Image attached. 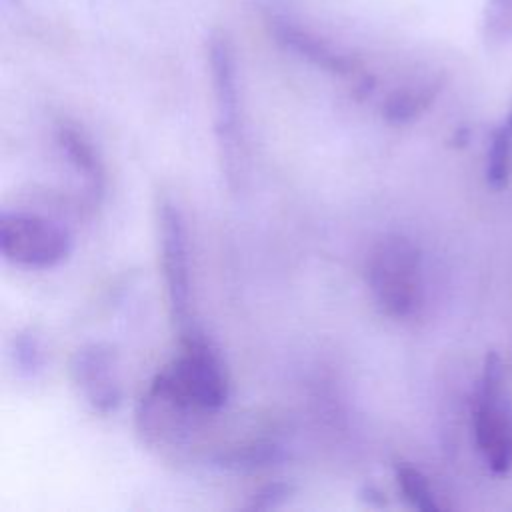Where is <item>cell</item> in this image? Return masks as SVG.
<instances>
[{"instance_id":"6da1fadb","label":"cell","mask_w":512,"mask_h":512,"mask_svg":"<svg viewBox=\"0 0 512 512\" xmlns=\"http://www.w3.org/2000/svg\"><path fill=\"white\" fill-rule=\"evenodd\" d=\"M228 396L230 380L218 350L190 326L182 332L180 352L150 382L140 414H210L220 410Z\"/></svg>"},{"instance_id":"7a4b0ae2","label":"cell","mask_w":512,"mask_h":512,"mask_svg":"<svg viewBox=\"0 0 512 512\" xmlns=\"http://www.w3.org/2000/svg\"><path fill=\"white\" fill-rule=\"evenodd\" d=\"M366 284L382 314L394 320L414 316L422 304V254L402 234L382 236L366 260Z\"/></svg>"},{"instance_id":"3957f363","label":"cell","mask_w":512,"mask_h":512,"mask_svg":"<svg viewBox=\"0 0 512 512\" xmlns=\"http://www.w3.org/2000/svg\"><path fill=\"white\" fill-rule=\"evenodd\" d=\"M206 62L214 100V132L218 140L222 172L228 186L238 190L242 180V122L238 62L232 38L224 30H214L206 40Z\"/></svg>"},{"instance_id":"277c9868","label":"cell","mask_w":512,"mask_h":512,"mask_svg":"<svg viewBox=\"0 0 512 512\" xmlns=\"http://www.w3.org/2000/svg\"><path fill=\"white\" fill-rule=\"evenodd\" d=\"M476 446L496 474L512 468V412L506 400L504 370L496 352L484 360L480 388L474 406Z\"/></svg>"},{"instance_id":"5b68a950","label":"cell","mask_w":512,"mask_h":512,"mask_svg":"<svg viewBox=\"0 0 512 512\" xmlns=\"http://www.w3.org/2000/svg\"><path fill=\"white\" fill-rule=\"evenodd\" d=\"M74 240L60 224L28 212H2L0 252L18 268L48 270L64 262Z\"/></svg>"},{"instance_id":"8992f818","label":"cell","mask_w":512,"mask_h":512,"mask_svg":"<svg viewBox=\"0 0 512 512\" xmlns=\"http://www.w3.org/2000/svg\"><path fill=\"white\" fill-rule=\"evenodd\" d=\"M156 228L158 248L162 262V276L166 288V300L172 322L180 332L190 324V260H188V236L184 216L174 200L168 196L158 198L156 204Z\"/></svg>"},{"instance_id":"52a82bcc","label":"cell","mask_w":512,"mask_h":512,"mask_svg":"<svg viewBox=\"0 0 512 512\" xmlns=\"http://www.w3.org/2000/svg\"><path fill=\"white\" fill-rule=\"evenodd\" d=\"M70 376L94 412L110 414L122 400L118 354L106 342H88L70 358Z\"/></svg>"},{"instance_id":"ba28073f","label":"cell","mask_w":512,"mask_h":512,"mask_svg":"<svg viewBox=\"0 0 512 512\" xmlns=\"http://www.w3.org/2000/svg\"><path fill=\"white\" fill-rule=\"evenodd\" d=\"M270 30L286 50L298 54L316 68H322L334 76L354 78L358 86H362V90H370L372 80L366 78V74L362 72L360 60L330 42L328 38L286 16H274L270 20Z\"/></svg>"},{"instance_id":"9c48e42d","label":"cell","mask_w":512,"mask_h":512,"mask_svg":"<svg viewBox=\"0 0 512 512\" xmlns=\"http://www.w3.org/2000/svg\"><path fill=\"white\" fill-rule=\"evenodd\" d=\"M56 142L72 170L82 178L88 206H98L106 190V170L94 144L78 126L68 122L58 126Z\"/></svg>"},{"instance_id":"30bf717a","label":"cell","mask_w":512,"mask_h":512,"mask_svg":"<svg viewBox=\"0 0 512 512\" xmlns=\"http://www.w3.org/2000/svg\"><path fill=\"white\" fill-rule=\"evenodd\" d=\"M440 90L438 80L406 84L388 94L382 104V114L390 124H406L418 118L434 102Z\"/></svg>"},{"instance_id":"8fae6325","label":"cell","mask_w":512,"mask_h":512,"mask_svg":"<svg viewBox=\"0 0 512 512\" xmlns=\"http://www.w3.org/2000/svg\"><path fill=\"white\" fill-rule=\"evenodd\" d=\"M280 458H282L280 444L268 438H258V440H248V442L230 446V448H222L214 456V462L222 468L254 470L262 466H270Z\"/></svg>"},{"instance_id":"7c38bea8","label":"cell","mask_w":512,"mask_h":512,"mask_svg":"<svg viewBox=\"0 0 512 512\" xmlns=\"http://www.w3.org/2000/svg\"><path fill=\"white\" fill-rule=\"evenodd\" d=\"M398 488L402 496L410 502V506L422 510V512H438L440 504L434 496V490L430 488L428 478L410 464H398L394 468Z\"/></svg>"},{"instance_id":"4fadbf2b","label":"cell","mask_w":512,"mask_h":512,"mask_svg":"<svg viewBox=\"0 0 512 512\" xmlns=\"http://www.w3.org/2000/svg\"><path fill=\"white\" fill-rule=\"evenodd\" d=\"M512 168V134L506 126L498 128L492 134L490 150H488V164H486V180L490 188L502 190L508 184Z\"/></svg>"},{"instance_id":"5bb4252c","label":"cell","mask_w":512,"mask_h":512,"mask_svg":"<svg viewBox=\"0 0 512 512\" xmlns=\"http://www.w3.org/2000/svg\"><path fill=\"white\" fill-rule=\"evenodd\" d=\"M12 358H14V366L24 376H34L42 368L44 364L42 342L32 328H26L16 334L12 342Z\"/></svg>"},{"instance_id":"9a60e30c","label":"cell","mask_w":512,"mask_h":512,"mask_svg":"<svg viewBox=\"0 0 512 512\" xmlns=\"http://www.w3.org/2000/svg\"><path fill=\"white\" fill-rule=\"evenodd\" d=\"M482 26L490 44L508 42L512 38V0H488Z\"/></svg>"},{"instance_id":"2e32d148","label":"cell","mask_w":512,"mask_h":512,"mask_svg":"<svg viewBox=\"0 0 512 512\" xmlns=\"http://www.w3.org/2000/svg\"><path fill=\"white\" fill-rule=\"evenodd\" d=\"M292 494V486L286 482H270L266 486H262L260 490H256V494L252 496L248 508L252 510H270V508H278L282 506Z\"/></svg>"},{"instance_id":"e0dca14e","label":"cell","mask_w":512,"mask_h":512,"mask_svg":"<svg viewBox=\"0 0 512 512\" xmlns=\"http://www.w3.org/2000/svg\"><path fill=\"white\" fill-rule=\"evenodd\" d=\"M504 126H506V130L512 134V110H510V116H508V120H506Z\"/></svg>"}]
</instances>
